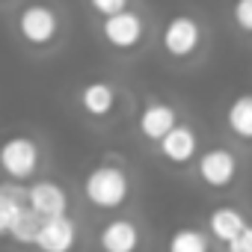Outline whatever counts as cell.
<instances>
[{"label":"cell","instance_id":"1","mask_svg":"<svg viewBox=\"0 0 252 252\" xmlns=\"http://www.w3.org/2000/svg\"><path fill=\"white\" fill-rule=\"evenodd\" d=\"M80 193L95 211H122L134 193V184L125 166L104 160L86 169V175L80 178Z\"/></svg>","mask_w":252,"mask_h":252},{"label":"cell","instance_id":"2","mask_svg":"<svg viewBox=\"0 0 252 252\" xmlns=\"http://www.w3.org/2000/svg\"><path fill=\"white\" fill-rule=\"evenodd\" d=\"M15 30H18V39L33 48V51H45L51 48L57 39H60V30H63V21H60V12L51 6V3H27L18 18H15Z\"/></svg>","mask_w":252,"mask_h":252},{"label":"cell","instance_id":"3","mask_svg":"<svg viewBox=\"0 0 252 252\" xmlns=\"http://www.w3.org/2000/svg\"><path fill=\"white\" fill-rule=\"evenodd\" d=\"M146 33H149V21L137 9H122L116 15L101 18V24H98L101 42L116 54H134L146 42Z\"/></svg>","mask_w":252,"mask_h":252},{"label":"cell","instance_id":"4","mask_svg":"<svg viewBox=\"0 0 252 252\" xmlns=\"http://www.w3.org/2000/svg\"><path fill=\"white\" fill-rule=\"evenodd\" d=\"M0 166L9 181H33L42 169V146L30 134H12L0 149Z\"/></svg>","mask_w":252,"mask_h":252},{"label":"cell","instance_id":"5","mask_svg":"<svg viewBox=\"0 0 252 252\" xmlns=\"http://www.w3.org/2000/svg\"><path fill=\"white\" fill-rule=\"evenodd\" d=\"M205 42V27L196 15L190 12H175L172 18H166L163 33H160V45L166 51V57L172 60H190L202 51Z\"/></svg>","mask_w":252,"mask_h":252},{"label":"cell","instance_id":"6","mask_svg":"<svg viewBox=\"0 0 252 252\" xmlns=\"http://www.w3.org/2000/svg\"><path fill=\"white\" fill-rule=\"evenodd\" d=\"M196 178L208 190H228L240 178V158L225 146L205 149L196 158Z\"/></svg>","mask_w":252,"mask_h":252},{"label":"cell","instance_id":"7","mask_svg":"<svg viewBox=\"0 0 252 252\" xmlns=\"http://www.w3.org/2000/svg\"><path fill=\"white\" fill-rule=\"evenodd\" d=\"M95 243H98V252H143L146 231L134 217H110L101 222Z\"/></svg>","mask_w":252,"mask_h":252},{"label":"cell","instance_id":"8","mask_svg":"<svg viewBox=\"0 0 252 252\" xmlns=\"http://www.w3.org/2000/svg\"><path fill=\"white\" fill-rule=\"evenodd\" d=\"M77 107L92 122H107L119 110V89L110 80H86L77 89Z\"/></svg>","mask_w":252,"mask_h":252},{"label":"cell","instance_id":"9","mask_svg":"<svg viewBox=\"0 0 252 252\" xmlns=\"http://www.w3.org/2000/svg\"><path fill=\"white\" fill-rule=\"evenodd\" d=\"M27 202H30V208H33L39 217H45V220H51V217H65L68 208H71L68 190H65L60 181H54V178H33V181L27 184Z\"/></svg>","mask_w":252,"mask_h":252},{"label":"cell","instance_id":"10","mask_svg":"<svg viewBox=\"0 0 252 252\" xmlns=\"http://www.w3.org/2000/svg\"><path fill=\"white\" fill-rule=\"evenodd\" d=\"M80 246V225L74 217H51L42 222L36 252H77Z\"/></svg>","mask_w":252,"mask_h":252},{"label":"cell","instance_id":"11","mask_svg":"<svg viewBox=\"0 0 252 252\" xmlns=\"http://www.w3.org/2000/svg\"><path fill=\"white\" fill-rule=\"evenodd\" d=\"M158 152H160V158H163L166 163H172V166H187V163H193V160L199 158V134H196V128H193V125L178 122L175 128L158 143Z\"/></svg>","mask_w":252,"mask_h":252},{"label":"cell","instance_id":"12","mask_svg":"<svg viewBox=\"0 0 252 252\" xmlns=\"http://www.w3.org/2000/svg\"><path fill=\"white\" fill-rule=\"evenodd\" d=\"M178 125V110L169 101H149L137 116V131L149 143H160Z\"/></svg>","mask_w":252,"mask_h":252},{"label":"cell","instance_id":"13","mask_svg":"<svg viewBox=\"0 0 252 252\" xmlns=\"http://www.w3.org/2000/svg\"><path fill=\"white\" fill-rule=\"evenodd\" d=\"M249 225V217L240 205H231V202H222V205H214L208 211V231L217 243H228L234 240L243 228Z\"/></svg>","mask_w":252,"mask_h":252},{"label":"cell","instance_id":"14","mask_svg":"<svg viewBox=\"0 0 252 252\" xmlns=\"http://www.w3.org/2000/svg\"><path fill=\"white\" fill-rule=\"evenodd\" d=\"M222 122L237 143L252 146V92H240L225 104Z\"/></svg>","mask_w":252,"mask_h":252},{"label":"cell","instance_id":"15","mask_svg":"<svg viewBox=\"0 0 252 252\" xmlns=\"http://www.w3.org/2000/svg\"><path fill=\"white\" fill-rule=\"evenodd\" d=\"M163 252H214V237L199 225H178L169 231Z\"/></svg>","mask_w":252,"mask_h":252},{"label":"cell","instance_id":"16","mask_svg":"<svg viewBox=\"0 0 252 252\" xmlns=\"http://www.w3.org/2000/svg\"><path fill=\"white\" fill-rule=\"evenodd\" d=\"M42 222H45V217H39L30 205L24 208V214L15 220V225L9 228V240L15 243V246H24V249H36V240H39V231H42Z\"/></svg>","mask_w":252,"mask_h":252},{"label":"cell","instance_id":"17","mask_svg":"<svg viewBox=\"0 0 252 252\" xmlns=\"http://www.w3.org/2000/svg\"><path fill=\"white\" fill-rule=\"evenodd\" d=\"M231 21L240 33L252 36V0H231Z\"/></svg>","mask_w":252,"mask_h":252},{"label":"cell","instance_id":"18","mask_svg":"<svg viewBox=\"0 0 252 252\" xmlns=\"http://www.w3.org/2000/svg\"><path fill=\"white\" fill-rule=\"evenodd\" d=\"M86 3H89V9H92L95 15H101V18L116 15V12H122V9H131V0H86Z\"/></svg>","mask_w":252,"mask_h":252},{"label":"cell","instance_id":"19","mask_svg":"<svg viewBox=\"0 0 252 252\" xmlns=\"http://www.w3.org/2000/svg\"><path fill=\"white\" fill-rule=\"evenodd\" d=\"M222 249H225V252H252V222H249L234 240H228Z\"/></svg>","mask_w":252,"mask_h":252}]
</instances>
